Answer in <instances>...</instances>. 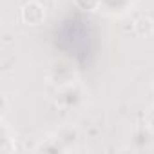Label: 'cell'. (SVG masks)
Returning a JSON list of instances; mask_svg holds the SVG:
<instances>
[{
  "label": "cell",
  "mask_w": 154,
  "mask_h": 154,
  "mask_svg": "<svg viewBox=\"0 0 154 154\" xmlns=\"http://www.w3.org/2000/svg\"><path fill=\"white\" fill-rule=\"evenodd\" d=\"M76 4L84 9H93V8L98 6V0H76Z\"/></svg>",
  "instance_id": "3"
},
{
  "label": "cell",
  "mask_w": 154,
  "mask_h": 154,
  "mask_svg": "<svg viewBox=\"0 0 154 154\" xmlns=\"http://www.w3.org/2000/svg\"><path fill=\"white\" fill-rule=\"evenodd\" d=\"M44 17H45V11H44V8H42L40 4H36V2L27 4V6H24V9H22V18H24V22L29 24V26H38V24L44 20Z\"/></svg>",
  "instance_id": "1"
},
{
  "label": "cell",
  "mask_w": 154,
  "mask_h": 154,
  "mask_svg": "<svg viewBox=\"0 0 154 154\" xmlns=\"http://www.w3.org/2000/svg\"><path fill=\"white\" fill-rule=\"evenodd\" d=\"M136 31H138V35H145V36H150L152 33H154V24H152V20H149V18H140L138 22H136Z\"/></svg>",
  "instance_id": "2"
}]
</instances>
